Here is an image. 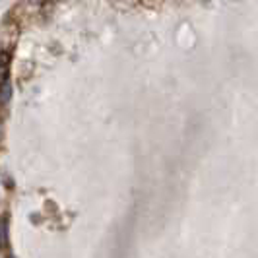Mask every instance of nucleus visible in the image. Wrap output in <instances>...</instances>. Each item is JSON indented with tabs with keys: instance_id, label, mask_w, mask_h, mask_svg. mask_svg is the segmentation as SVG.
Instances as JSON below:
<instances>
[{
	"instance_id": "7ed1b4c3",
	"label": "nucleus",
	"mask_w": 258,
	"mask_h": 258,
	"mask_svg": "<svg viewBox=\"0 0 258 258\" xmlns=\"http://www.w3.org/2000/svg\"><path fill=\"white\" fill-rule=\"evenodd\" d=\"M0 138H2V126H0Z\"/></svg>"
},
{
	"instance_id": "f257e3e1",
	"label": "nucleus",
	"mask_w": 258,
	"mask_h": 258,
	"mask_svg": "<svg viewBox=\"0 0 258 258\" xmlns=\"http://www.w3.org/2000/svg\"><path fill=\"white\" fill-rule=\"evenodd\" d=\"M12 97V84L8 78L0 80V103H8Z\"/></svg>"
},
{
	"instance_id": "f03ea898",
	"label": "nucleus",
	"mask_w": 258,
	"mask_h": 258,
	"mask_svg": "<svg viewBox=\"0 0 258 258\" xmlns=\"http://www.w3.org/2000/svg\"><path fill=\"white\" fill-rule=\"evenodd\" d=\"M8 246V218L2 216L0 218V248Z\"/></svg>"
}]
</instances>
